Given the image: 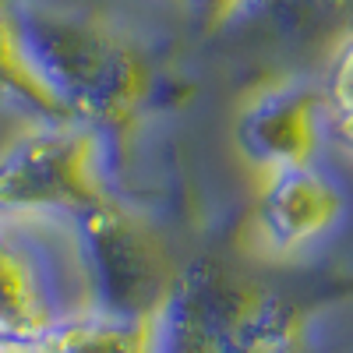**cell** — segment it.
<instances>
[{
    "label": "cell",
    "instance_id": "cell-3",
    "mask_svg": "<svg viewBox=\"0 0 353 353\" xmlns=\"http://www.w3.org/2000/svg\"><path fill=\"white\" fill-rule=\"evenodd\" d=\"M325 113L336 128V134L353 149V36L343 43L325 92Z\"/></svg>",
    "mask_w": 353,
    "mask_h": 353
},
{
    "label": "cell",
    "instance_id": "cell-4",
    "mask_svg": "<svg viewBox=\"0 0 353 353\" xmlns=\"http://www.w3.org/2000/svg\"><path fill=\"white\" fill-rule=\"evenodd\" d=\"M191 4L205 14V18H212V21H230V18H237L258 4H265V0H191Z\"/></svg>",
    "mask_w": 353,
    "mask_h": 353
},
{
    "label": "cell",
    "instance_id": "cell-2",
    "mask_svg": "<svg viewBox=\"0 0 353 353\" xmlns=\"http://www.w3.org/2000/svg\"><path fill=\"white\" fill-rule=\"evenodd\" d=\"M325 110L307 88H276L265 99L251 103L241 124L244 152L269 170L304 166L318 138V113Z\"/></svg>",
    "mask_w": 353,
    "mask_h": 353
},
{
    "label": "cell",
    "instance_id": "cell-1",
    "mask_svg": "<svg viewBox=\"0 0 353 353\" xmlns=\"http://www.w3.org/2000/svg\"><path fill=\"white\" fill-rule=\"evenodd\" d=\"M343 209L336 188L321 173L304 166L272 170L258 198V233L272 251H301L325 233Z\"/></svg>",
    "mask_w": 353,
    "mask_h": 353
}]
</instances>
